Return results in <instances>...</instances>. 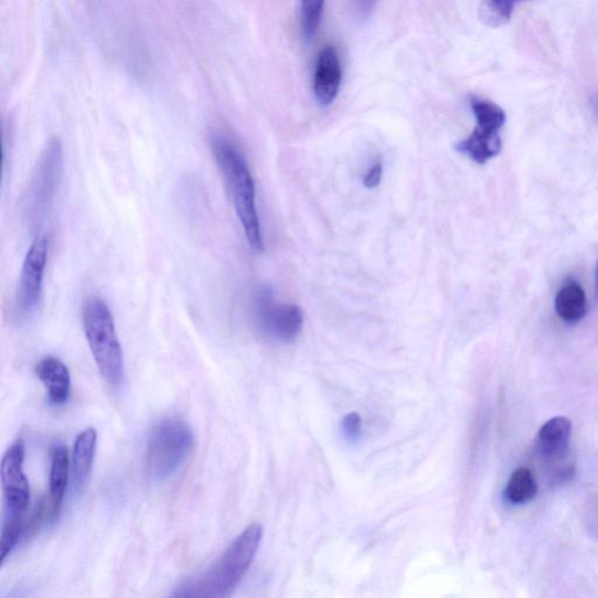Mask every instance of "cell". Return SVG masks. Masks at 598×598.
I'll list each match as a JSON object with an SVG mask.
<instances>
[{
    "mask_svg": "<svg viewBox=\"0 0 598 598\" xmlns=\"http://www.w3.org/2000/svg\"><path fill=\"white\" fill-rule=\"evenodd\" d=\"M383 176V165L381 161H377L371 168L368 171V173L364 176V179H362V183H364V186L367 188L373 189L377 188Z\"/></svg>",
    "mask_w": 598,
    "mask_h": 598,
    "instance_id": "20",
    "label": "cell"
},
{
    "mask_svg": "<svg viewBox=\"0 0 598 598\" xmlns=\"http://www.w3.org/2000/svg\"><path fill=\"white\" fill-rule=\"evenodd\" d=\"M343 70L337 49L327 45L320 50L313 72V94L317 102L322 106L331 105L338 97Z\"/></svg>",
    "mask_w": 598,
    "mask_h": 598,
    "instance_id": "10",
    "label": "cell"
},
{
    "mask_svg": "<svg viewBox=\"0 0 598 598\" xmlns=\"http://www.w3.org/2000/svg\"><path fill=\"white\" fill-rule=\"evenodd\" d=\"M470 106L476 118L472 135L457 144L456 150L478 165H484L502 152L499 132L506 122V114L495 102L473 96Z\"/></svg>",
    "mask_w": 598,
    "mask_h": 598,
    "instance_id": "5",
    "label": "cell"
},
{
    "mask_svg": "<svg viewBox=\"0 0 598 598\" xmlns=\"http://www.w3.org/2000/svg\"><path fill=\"white\" fill-rule=\"evenodd\" d=\"M264 529L251 524L224 551L207 570L183 584L175 597L226 598L239 586L256 554H258Z\"/></svg>",
    "mask_w": 598,
    "mask_h": 598,
    "instance_id": "1",
    "label": "cell"
},
{
    "mask_svg": "<svg viewBox=\"0 0 598 598\" xmlns=\"http://www.w3.org/2000/svg\"><path fill=\"white\" fill-rule=\"evenodd\" d=\"M326 0H301L302 31L307 39H312L322 24Z\"/></svg>",
    "mask_w": 598,
    "mask_h": 598,
    "instance_id": "18",
    "label": "cell"
},
{
    "mask_svg": "<svg viewBox=\"0 0 598 598\" xmlns=\"http://www.w3.org/2000/svg\"><path fill=\"white\" fill-rule=\"evenodd\" d=\"M597 114H598V110H597Z\"/></svg>",
    "mask_w": 598,
    "mask_h": 598,
    "instance_id": "24",
    "label": "cell"
},
{
    "mask_svg": "<svg viewBox=\"0 0 598 598\" xmlns=\"http://www.w3.org/2000/svg\"><path fill=\"white\" fill-rule=\"evenodd\" d=\"M523 0H482L480 20L487 28H502L508 23Z\"/></svg>",
    "mask_w": 598,
    "mask_h": 598,
    "instance_id": "17",
    "label": "cell"
},
{
    "mask_svg": "<svg viewBox=\"0 0 598 598\" xmlns=\"http://www.w3.org/2000/svg\"><path fill=\"white\" fill-rule=\"evenodd\" d=\"M594 527H595V533H597V536H598V517L594 520Z\"/></svg>",
    "mask_w": 598,
    "mask_h": 598,
    "instance_id": "22",
    "label": "cell"
},
{
    "mask_svg": "<svg viewBox=\"0 0 598 598\" xmlns=\"http://www.w3.org/2000/svg\"><path fill=\"white\" fill-rule=\"evenodd\" d=\"M341 431L350 442H357L361 436V419L357 413L349 414L341 424Z\"/></svg>",
    "mask_w": 598,
    "mask_h": 598,
    "instance_id": "19",
    "label": "cell"
},
{
    "mask_svg": "<svg viewBox=\"0 0 598 598\" xmlns=\"http://www.w3.org/2000/svg\"><path fill=\"white\" fill-rule=\"evenodd\" d=\"M571 430V421L565 416H557L546 421L537 437L538 451L542 457L554 463L564 460L569 451Z\"/></svg>",
    "mask_w": 598,
    "mask_h": 598,
    "instance_id": "11",
    "label": "cell"
},
{
    "mask_svg": "<svg viewBox=\"0 0 598 598\" xmlns=\"http://www.w3.org/2000/svg\"><path fill=\"white\" fill-rule=\"evenodd\" d=\"M70 456L65 445H56L52 452L50 474V501L45 504L47 520L53 523L61 511L70 480Z\"/></svg>",
    "mask_w": 598,
    "mask_h": 598,
    "instance_id": "13",
    "label": "cell"
},
{
    "mask_svg": "<svg viewBox=\"0 0 598 598\" xmlns=\"http://www.w3.org/2000/svg\"><path fill=\"white\" fill-rule=\"evenodd\" d=\"M82 323L101 375L112 388H121L125 379L124 357L109 305L100 297L89 298L83 306Z\"/></svg>",
    "mask_w": 598,
    "mask_h": 598,
    "instance_id": "3",
    "label": "cell"
},
{
    "mask_svg": "<svg viewBox=\"0 0 598 598\" xmlns=\"http://www.w3.org/2000/svg\"><path fill=\"white\" fill-rule=\"evenodd\" d=\"M252 316L259 331L280 343H291L301 333L305 324L302 309L277 301L269 287H261L255 292Z\"/></svg>",
    "mask_w": 598,
    "mask_h": 598,
    "instance_id": "6",
    "label": "cell"
},
{
    "mask_svg": "<svg viewBox=\"0 0 598 598\" xmlns=\"http://www.w3.org/2000/svg\"><path fill=\"white\" fill-rule=\"evenodd\" d=\"M48 258L49 237L47 234H39L28 250L19 276L13 302V317L17 323L27 322L38 310L42 287H44Z\"/></svg>",
    "mask_w": 598,
    "mask_h": 598,
    "instance_id": "7",
    "label": "cell"
},
{
    "mask_svg": "<svg viewBox=\"0 0 598 598\" xmlns=\"http://www.w3.org/2000/svg\"><path fill=\"white\" fill-rule=\"evenodd\" d=\"M62 173V144L53 138L42 152L37 163L28 190V210L31 217H39L52 203Z\"/></svg>",
    "mask_w": 598,
    "mask_h": 598,
    "instance_id": "9",
    "label": "cell"
},
{
    "mask_svg": "<svg viewBox=\"0 0 598 598\" xmlns=\"http://www.w3.org/2000/svg\"><path fill=\"white\" fill-rule=\"evenodd\" d=\"M378 0H355L357 10L362 18L371 16L375 9Z\"/></svg>",
    "mask_w": 598,
    "mask_h": 598,
    "instance_id": "21",
    "label": "cell"
},
{
    "mask_svg": "<svg viewBox=\"0 0 598 598\" xmlns=\"http://www.w3.org/2000/svg\"><path fill=\"white\" fill-rule=\"evenodd\" d=\"M25 445L14 442L2 461V485L4 496L3 522L24 520L31 501L30 482L24 472Z\"/></svg>",
    "mask_w": 598,
    "mask_h": 598,
    "instance_id": "8",
    "label": "cell"
},
{
    "mask_svg": "<svg viewBox=\"0 0 598 598\" xmlns=\"http://www.w3.org/2000/svg\"><path fill=\"white\" fill-rule=\"evenodd\" d=\"M538 484L536 477L527 467H519L511 475L504 496L512 505H525L536 498Z\"/></svg>",
    "mask_w": 598,
    "mask_h": 598,
    "instance_id": "16",
    "label": "cell"
},
{
    "mask_svg": "<svg viewBox=\"0 0 598 598\" xmlns=\"http://www.w3.org/2000/svg\"><path fill=\"white\" fill-rule=\"evenodd\" d=\"M596 290H597V296H598V264H597V269H596Z\"/></svg>",
    "mask_w": 598,
    "mask_h": 598,
    "instance_id": "23",
    "label": "cell"
},
{
    "mask_svg": "<svg viewBox=\"0 0 598 598\" xmlns=\"http://www.w3.org/2000/svg\"><path fill=\"white\" fill-rule=\"evenodd\" d=\"M96 445L97 433L93 429L83 431L76 437L72 468L74 489L78 494L82 493V489L90 481L96 453Z\"/></svg>",
    "mask_w": 598,
    "mask_h": 598,
    "instance_id": "14",
    "label": "cell"
},
{
    "mask_svg": "<svg viewBox=\"0 0 598 598\" xmlns=\"http://www.w3.org/2000/svg\"><path fill=\"white\" fill-rule=\"evenodd\" d=\"M555 311L567 324L581 322L588 311L586 292L579 282L569 280L555 297Z\"/></svg>",
    "mask_w": 598,
    "mask_h": 598,
    "instance_id": "15",
    "label": "cell"
},
{
    "mask_svg": "<svg viewBox=\"0 0 598 598\" xmlns=\"http://www.w3.org/2000/svg\"><path fill=\"white\" fill-rule=\"evenodd\" d=\"M195 436L189 426L177 419H165L150 432L145 467L150 478L164 481L175 475L194 448Z\"/></svg>",
    "mask_w": 598,
    "mask_h": 598,
    "instance_id": "4",
    "label": "cell"
},
{
    "mask_svg": "<svg viewBox=\"0 0 598 598\" xmlns=\"http://www.w3.org/2000/svg\"><path fill=\"white\" fill-rule=\"evenodd\" d=\"M35 374L48 390L49 400L54 405L69 402L72 392V379L69 368L54 357H47L38 362Z\"/></svg>",
    "mask_w": 598,
    "mask_h": 598,
    "instance_id": "12",
    "label": "cell"
},
{
    "mask_svg": "<svg viewBox=\"0 0 598 598\" xmlns=\"http://www.w3.org/2000/svg\"><path fill=\"white\" fill-rule=\"evenodd\" d=\"M210 146L226 181L247 243L251 250L261 254L265 250V241L249 165L237 144L225 135H213Z\"/></svg>",
    "mask_w": 598,
    "mask_h": 598,
    "instance_id": "2",
    "label": "cell"
}]
</instances>
